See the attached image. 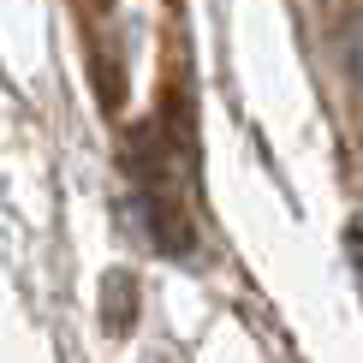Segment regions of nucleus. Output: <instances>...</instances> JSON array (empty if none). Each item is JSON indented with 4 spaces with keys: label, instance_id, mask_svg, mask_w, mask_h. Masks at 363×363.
<instances>
[{
    "label": "nucleus",
    "instance_id": "2",
    "mask_svg": "<svg viewBox=\"0 0 363 363\" xmlns=\"http://www.w3.org/2000/svg\"><path fill=\"white\" fill-rule=\"evenodd\" d=\"M345 250H352V268H357V280H363V233H345Z\"/></svg>",
    "mask_w": 363,
    "mask_h": 363
},
{
    "label": "nucleus",
    "instance_id": "1",
    "mask_svg": "<svg viewBox=\"0 0 363 363\" xmlns=\"http://www.w3.org/2000/svg\"><path fill=\"white\" fill-rule=\"evenodd\" d=\"M334 54H340V72L363 89V12H352V18L340 24V36H334Z\"/></svg>",
    "mask_w": 363,
    "mask_h": 363
}]
</instances>
